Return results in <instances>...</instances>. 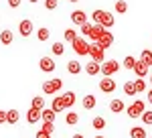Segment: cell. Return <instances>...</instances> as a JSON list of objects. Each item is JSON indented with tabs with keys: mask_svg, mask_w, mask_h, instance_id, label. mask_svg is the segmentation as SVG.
<instances>
[{
	"mask_svg": "<svg viewBox=\"0 0 152 138\" xmlns=\"http://www.w3.org/2000/svg\"><path fill=\"white\" fill-rule=\"evenodd\" d=\"M61 87H63V81L55 77V79H49L43 83V93L45 95H55L57 92H61Z\"/></svg>",
	"mask_w": 152,
	"mask_h": 138,
	"instance_id": "obj_1",
	"label": "cell"
},
{
	"mask_svg": "<svg viewBox=\"0 0 152 138\" xmlns=\"http://www.w3.org/2000/svg\"><path fill=\"white\" fill-rule=\"evenodd\" d=\"M144 112H146V104L142 102V100H136L132 106H128V108H126V114H128L130 118H142V114H144Z\"/></svg>",
	"mask_w": 152,
	"mask_h": 138,
	"instance_id": "obj_2",
	"label": "cell"
},
{
	"mask_svg": "<svg viewBox=\"0 0 152 138\" xmlns=\"http://www.w3.org/2000/svg\"><path fill=\"white\" fill-rule=\"evenodd\" d=\"M71 45H73V51H75L77 55H81V57H87V55H89V45H87V41H85V39L77 37Z\"/></svg>",
	"mask_w": 152,
	"mask_h": 138,
	"instance_id": "obj_3",
	"label": "cell"
},
{
	"mask_svg": "<svg viewBox=\"0 0 152 138\" xmlns=\"http://www.w3.org/2000/svg\"><path fill=\"white\" fill-rule=\"evenodd\" d=\"M120 71V63L114 61V59H110V61H104V65H102V73H104V77H112L114 73Z\"/></svg>",
	"mask_w": 152,
	"mask_h": 138,
	"instance_id": "obj_4",
	"label": "cell"
},
{
	"mask_svg": "<svg viewBox=\"0 0 152 138\" xmlns=\"http://www.w3.org/2000/svg\"><path fill=\"white\" fill-rule=\"evenodd\" d=\"M104 49L97 45V43H91L89 45V57H91V61H95V63H102L104 61Z\"/></svg>",
	"mask_w": 152,
	"mask_h": 138,
	"instance_id": "obj_5",
	"label": "cell"
},
{
	"mask_svg": "<svg viewBox=\"0 0 152 138\" xmlns=\"http://www.w3.org/2000/svg\"><path fill=\"white\" fill-rule=\"evenodd\" d=\"M39 67H41V71H45V73H53L57 65H55V59L41 57V59H39Z\"/></svg>",
	"mask_w": 152,
	"mask_h": 138,
	"instance_id": "obj_6",
	"label": "cell"
},
{
	"mask_svg": "<svg viewBox=\"0 0 152 138\" xmlns=\"http://www.w3.org/2000/svg\"><path fill=\"white\" fill-rule=\"evenodd\" d=\"M18 33H20V37H31V34L35 33V26H33V23H31L28 18H24V21H20V24H18Z\"/></svg>",
	"mask_w": 152,
	"mask_h": 138,
	"instance_id": "obj_7",
	"label": "cell"
},
{
	"mask_svg": "<svg viewBox=\"0 0 152 138\" xmlns=\"http://www.w3.org/2000/svg\"><path fill=\"white\" fill-rule=\"evenodd\" d=\"M116 81L112 79V77H104V79L99 81V90L104 93H112V92H116Z\"/></svg>",
	"mask_w": 152,
	"mask_h": 138,
	"instance_id": "obj_8",
	"label": "cell"
},
{
	"mask_svg": "<svg viewBox=\"0 0 152 138\" xmlns=\"http://www.w3.org/2000/svg\"><path fill=\"white\" fill-rule=\"evenodd\" d=\"M97 45L102 47V49H110V47L114 45V34L110 33V31H104V34H102V39H99V41H97Z\"/></svg>",
	"mask_w": 152,
	"mask_h": 138,
	"instance_id": "obj_9",
	"label": "cell"
},
{
	"mask_svg": "<svg viewBox=\"0 0 152 138\" xmlns=\"http://www.w3.org/2000/svg\"><path fill=\"white\" fill-rule=\"evenodd\" d=\"M148 71H150V67L146 65V63H142L140 59L136 61V67H134V73H136V77L138 79H144L146 75H148Z\"/></svg>",
	"mask_w": 152,
	"mask_h": 138,
	"instance_id": "obj_10",
	"label": "cell"
},
{
	"mask_svg": "<svg viewBox=\"0 0 152 138\" xmlns=\"http://www.w3.org/2000/svg\"><path fill=\"white\" fill-rule=\"evenodd\" d=\"M61 100H63V106H65V110H67V108H73L77 95H75V92H65L63 95H61Z\"/></svg>",
	"mask_w": 152,
	"mask_h": 138,
	"instance_id": "obj_11",
	"label": "cell"
},
{
	"mask_svg": "<svg viewBox=\"0 0 152 138\" xmlns=\"http://www.w3.org/2000/svg\"><path fill=\"white\" fill-rule=\"evenodd\" d=\"M71 21L81 26V24L87 23V16H85V12H83V10H73V12H71Z\"/></svg>",
	"mask_w": 152,
	"mask_h": 138,
	"instance_id": "obj_12",
	"label": "cell"
},
{
	"mask_svg": "<svg viewBox=\"0 0 152 138\" xmlns=\"http://www.w3.org/2000/svg\"><path fill=\"white\" fill-rule=\"evenodd\" d=\"M114 23H116V21H114V14L104 10V16H102V23H99V24H102L105 31H107V29H112V26H114Z\"/></svg>",
	"mask_w": 152,
	"mask_h": 138,
	"instance_id": "obj_13",
	"label": "cell"
},
{
	"mask_svg": "<svg viewBox=\"0 0 152 138\" xmlns=\"http://www.w3.org/2000/svg\"><path fill=\"white\" fill-rule=\"evenodd\" d=\"M67 71H69L71 75H79V73L83 71V65L79 63V61H75V59H73V61L67 63Z\"/></svg>",
	"mask_w": 152,
	"mask_h": 138,
	"instance_id": "obj_14",
	"label": "cell"
},
{
	"mask_svg": "<svg viewBox=\"0 0 152 138\" xmlns=\"http://www.w3.org/2000/svg\"><path fill=\"white\" fill-rule=\"evenodd\" d=\"M85 71H87V75H99V73H102V65L95 63V61H89V63L85 65Z\"/></svg>",
	"mask_w": 152,
	"mask_h": 138,
	"instance_id": "obj_15",
	"label": "cell"
},
{
	"mask_svg": "<svg viewBox=\"0 0 152 138\" xmlns=\"http://www.w3.org/2000/svg\"><path fill=\"white\" fill-rule=\"evenodd\" d=\"M104 26H102V24H94V29H91V34H89V39H91V41H94V43H97V41H99V39H102V34H104Z\"/></svg>",
	"mask_w": 152,
	"mask_h": 138,
	"instance_id": "obj_16",
	"label": "cell"
},
{
	"mask_svg": "<svg viewBox=\"0 0 152 138\" xmlns=\"http://www.w3.org/2000/svg\"><path fill=\"white\" fill-rule=\"evenodd\" d=\"M110 110H112L114 114H120V112L126 110V104L122 102V100H112V102H110Z\"/></svg>",
	"mask_w": 152,
	"mask_h": 138,
	"instance_id": "obj_17",
	"label": "cell"
},
{
	"mask_svg": "<svg viewBox=\"0 0 152 138\" xmlns=\"http://www.w3.org/2000/svg\"><path fill=\"white\" fill-rule=\"evenodd\" d=\"M39 120H41V112L35 110V108H31V110L26 112V122H28V124H37Z\"/></svg>",
	"mask_w": 152,
	"mask_h": 138,
	"instance_id": "obj_18",
	"label": "cell"
},
{
	"mask_svg": "<svg viewBox=\"0 0 152 138\" xmlns=\"http://www.w3.org/2000/svg\"><path fill=\"white\" fill-rule=\"evenodd\" d=\"M95 104H97V102H95V95H91V93H87V95L81 100V106L85 108V110H94Z\"/></svg>",
	"mask_w": 152,
	"mask_h": 138,
	"instance_id": "obj_19",
	"label": "cell"
},
{
	"mask_svg": "<svg viewBox=\"0 0 152 138\" xmlns=\"http://www.w3.org/2000/svg\"><path fill=\"white\" fill-rule=\"evenodd\" d=\"M51 110H53L55 114H59V112H63V110H65V106H63V100H61V95H59V98H53V102H51Z\"/></svg>",
	"mask_w": 152,
	"mask_h": 138,
	"instance_id": "obj_20",
	"label": "cell"
},
{
	"mask_svg": "<svg viewBox=\"0 0 152 138\" xmlns=\"http://www.w3.org/2000/svg\"><path fill=\"white\" fill-rule=\"evenodd\" d=\"M18 120H20L18 110H8V112H6V124H16Z\"/></svg>",
	"mask_w": 152,
	"mask_h": 138,
	"instance_id": "obj_21",
	"label": "cell"
},
{
	"mask_svg": "<svg viewBox=\"0 0 152 138\" xmlns=\"http://www.w3.org/2000/svg\"><path fill=\"white\" fill-rule=\"evenodd\" d=\"M130 138H146V130H144L142 126L130 128Z\"/></svg>",
	"mask_w": 152,
	"mask_h": 138,
	"instance_id": "obj_22",
	"label": "cell"
},
{
	"mask_svg": "<svg viewBox=\"0 0 152 138\" xmlns=\"http://www.w3.org/2000/svg\"><path fill=\"white\" fill-rule=\"evenodd\" d=\"M140 61H142V63H146L148 67L152 65V51H150V49H142V53H140Z\"/></svg>",
	"mask_w": 152,
	"mask_h": 138,
	"instance_id": "obj_23",
	"label": "cell"
},
{
	"mask_svg": "<svg viewBox=\"0 0 152 138\" xmlns=\"http://www.w3.org/2000/svg\"><path fill=\"white\" fill-rule=\"evenodd\" d=\"M31 108H35V110H39V112H43V110H45V100H43L41 95L33 98V102H31Z\"/></svg>",
	"mask_w": 152,
	"mask_h": 138,
	"instance_id": "obj_24",
	"label": "cell"
},
{
	"mask_svg": "<svg viewBox=\"0 0 152 138\" xmlns=\"http://www.w3.org/2000/svg\"><path fill=\"white\" fill-rule=\"evenodd\" d=\"M55 116H57V114H55L51 108H45V110L41 112V118H43L45 122H55Z\"/></svg>",
	"mask_w": 152,
	"mask_h": 138,
	"instance_id": "obj_25",
	"label": "cell"
},
{
	"mask_svg": "<svg viewBox=\"0 0 152 138\" xmlns=\"http://www.w3.org/2000/svg\"><path fill=\"white\" fill-rule=\"evenodd\" d=\"M12 39H14V37H12V33L8 31V29L0 33V43H2V45H10V43H12Z\"/></svg>",
	"mask_w": 152,
	"mask_h": 138,
	"instance_id": "obj_26",
	"label": "cell"
},
{
	"mask_svg": "<svg viewBox=\"0 0 152 138\" xmlns=\"http://www.w3.org/2000/svg\"><path fill=\"white\" fill-rule=\"evenodd\" d=\"M91 126H94L95 130H104L105 128V120L102 118V116H95L94 120H91Z\"/></svg>",
	"mask_w": 152,
	"mask_h": 138,
	"instance_id": "obj_27",
	"label": "cell"
},
{
	"mask_svg": "<svg viewBox=\"0 0 152 138\" xmlns=\"http://www.w3.org/2000/svg\"><path fill=\"white\" fill-rule=\"evenodd\" d=\"M65 122H67V124H69V126H75V124H77V122H79V116L75 114V112H69V114L65 116Z\"/></svg>",
	"mask_w": 152,
	"mask_h": 138,
	"instance_id": "obj_28",
	"label": "cell"
},
{
	"mask_svg": "<svg viewBox=\"0 0 152 138\" xmlns=\"http://www.w3.org/2000/svg\"><path fill=\"white\" fill-rule=\"evenodd\" d=\"M37 37H39V41L43 43V41H49L51 33H49V29H45V26H43V29H39V31H37Z\"/></svg>",
	"mask_w": 152,
	"mask_h": 138,
	"instance_id": "obj_29",
	"label": "cell"
},
{
	"mask_svg": "<svg viewBox=\"0 0 152 138\" xmlns=\"http://www.w3.org/2000/svg\"><path fill=\"white\" fill-rule=\"evenodd\" d=\"M124 93H126V95H136L134 81H126V83H124Z\"/></svg>",
	"mask_w": 152,
	"mask_h": 138,
	"instance_id": "obj_30",
	"label": "cell"
},
{
	"mask_svg": "<svg viewBox=\"0 0 152 138\" xmlns=\"http://www.w3.org/2000/svg\"><path fill=\"white\" fill-rule=\"evenodd\" d=\"M63 37H65V41H67V43H73V41L77 39V31H73V29H67V31L63 33Z\"/></svg>",
	"mask_w": 152,
	"mask_h": 138,
	"instance_id": "obj_31",
	"label": "cell"
},
{
	"mask_svg": "<svg viewBox=\"0 0 152 138\" xmlns=\"http://www.w3.org/2000/svg\"><path fill=\"white\" fill-rule=\"evenodd\" d=\"M136 61H138L136 57H132V55H128V57L124 59V67H126V69H132V71H134V67H136Z\"/></svg>",
	"mask_w": 152,
	"mask_h": 138,
	"instance_id": "obj_32",
	"label": "cell"
},
{
	"mask_svg": "<svg viewBox=\"0 0 152 138\" xmlns=\"http://www.w3.org/2000/svg\"><path fill=\"white\" fill-rule=\"evenodd\" d=\"M134 87H136V93H144L146 92V79H136Z\"/></svg>",
	"mask_w": 152,
	"mask_h": 138,
	"instance_id": "obj_33",
	"label": "cell"
},
{
	"mask_svg": "<svg viewBox=\"0 0 152 138\" xmlns=\"http://www.w3.org/2000/svg\"><path fill=\"white\" fill-rule=\"evenodd\" d=\"M114 8H116V12H120V14H124V12L128 10V4H126V0H118L116 4H114Z\"/></svg>",
	"mask_w": 152,
	"mask_h": 138,
	"instance_id": "obj_34",
	"label": "cell"
},
{
	"mask_svg": "<svg viewBox=\"0 0 152 138\" xmlns=\"http://www.w3.org/2000/svg\"><path fill=\"white\" fill-rule=\"evenodd\" d=\"M51 51H53V55H63L65 53V47H63V43H53V47H51Z\"/></svg>",
	"mask_w": 152,
	"mask_h": 138,
	"instance_id": "obj_35",
	"label": "cell"
},
{
	"mask_svg": "<svg viewBox=\"0 0 152 138\" xmlns=\"http://www.w3.org/2000/svg\"><path fill=\"white\" fill-rule=\"evenodd\" d=\"M142 122H144L146 126H152V110H146V112L142 114Z\"/></svg>",
	"mask_w": 152,
	"mask_h": 138,
	"instance_id": "obj_36",
	"label": "cell"
},
{
	"mask_svg": "<svg viewBox=\"0 0 152 138\" xmlns=\"http://www.w3.org/2000/svg\"><path fill=\"white\" fill-rule=\"evenodd\" d=\"M53 130H55V122H43V132L53 134Z\"/></svg>",
	"mask_w": 152,
	"mask_h": 138,
	"instance_id": "obj_37",
	"label": "cell"
},
{
	"mask_svg": "<svg viewBox=\"0 0 152 138\" xmlns=\"http://www.w3.org/2000/svg\"><path fill=\"white\" fill-rule=\"evenodd\" d=\"M91 29H94V24H89V23L81 24V33L85 34V37H89V34H91Z\"/></svg>",
	"mask_w": 152,
	"mask_h": 138,
	"instance_id": "obj_38",
	"label": "cell"
},
{
	"mask_svg": "<svg viewBox=\"0 0 152 138\" xmlns=\"http://www.w3.org/2000/svg\"><path fill=\"white\" fill-rule=\"evenodd\" d=\"M91 16H94L95 24H99V23H102V16H104V10H94V14H91Z\"/></svg>",
	"mask_w": 152,
	"mask_h": 138,
	"instance_id": "obj_39",
	"label": "cell"
},
{
	"mask_svg": "<svg viewBox=\"0 0 152 138\" xmlns=\"http://www.w3.org/2000/svg\"><path fill=\"white\" fill-rule=\"evenodd\" d=\"M45 8L47 10H55L57 8V0H45Z\"/></svg>",
	"mask_w": 152,
	"mask_h": 138,
	"instance_id": "obj_40",
	"label": "cell"
},
{
	"mask_svg": "<svg viewBox=\"0 0 152 138\" xmlns=\"http://www.w3.org/2000/svg\"><path fill=\"white\" fill-rule=\"evenodd\" d=\"M20 2H23V0H8V6H12V8H18V6H20Z\"/></svg>",
	"mask_w": 152,
	"mask_h": 138,
	"instance_id": "obj_41",
	"label": "cell"
},
{
	"mask_svg": "<svg viewBox=\"0 0 152 138\" xmlns=\"http://www.w3.org/2000/svg\"><path fill=\"white\" fill-rule=\"evenodd\" d=\"M35 138H51V134H47V132H43V130H39Z\"/></svg>",
	"mask_w": 152,
	"mask_h": 138,
	"instance_id": "obj_42",
	"label": "cell"
},
{
	"mask_svg": "<svg viewBox=\"0 0 152 138\" xmlns=\"http://www.w3.org/2000/svg\"><path fill=\"white\" fill-rule=\"evenodd\" d=\"M0 124H6V112L0 110Z\"/></svg>",
	"mask_w": 152,
	"mask_h": 138,
	"instance_id": "obj_43",
	"label": "cell"
},
{
	"mask_svg": "<svg viewBox=\"0 0 152 138\" xmlns=\"http://www.w3.org/2000/svg\"><path fill=\"white\" fill-rule=\"evenodd\" d=\"M146 98H148V104H150V106H152V87H150V90H148V92H146Z\"/></svg>",
	"mask_w": 152,
	"mask_h": 138,
	"instance_id": "obj_44",
	"label": "cell"
},
{
	"mask_svg": "<svg viewBox=\"0 0 152 138\" xmlns=\"http://www.w3.org/2000/svg\"><path fill=\"white\" fill-rule=\"evenodd\" d=\"M73 138H83V136H81V134H75V136H73Z\"/></svg>",
	"mask_w": 152,
	"mask_h": 138,
	"instance_id": "obj_45",
	"label": "cell"
},
{
	"mask_svg": "<svg viewBox=\"0 0 152 138\" xmlns=\"http://www.w3.org/2000/svg\"><path fill=\"white\" fill-rule=\"evenodd\" d=\"M28 2H33V4H35V2H39V0H28Z\"/></svg>",
	"mask_w": 152,
	"mask_h": 138,
	"instance_id": "obj_46",
	"label": "cell"
},
{
	"mask_svg": "<svg viewBox=\"0 0 152 138\" xmlns=\"http://www.w3.org/2000/svg\"><path fill=\"white\" fill-rule=\"evenodd\" d=\"M69 2H79V0H69Z\"/></svg>",
	"mask_w": 152,
	"mask_h": 138,
	"instance_id": "obj_47",
	"label": "cell"
},
{
	"mask_svg": "<svg viewBox=\"0 0 152 138\" xmlns=\"http://www.w3.org/2000/svg\"><path fill=\"white\" fill-rule=\"evenodd\" d=\"M95 138H105V136H95Z\"/></svg>",
	"mask_w": 152,
	"mask_h": 138,
	"instance_id": "obj_48",
	"label": "cell"
},
{
	"mask_svg": "<svg viewBox=\"0 0 152 138\" xmlns=\"http://www.w3.org/2000/svg\"><path fill=\"white\" fill-rule=\"evenodd\" d=\"M150 85H152V77H150Z\"/></svg>",
	"mask_w": 152,
	"mask_h": 138,
	"instance_id": "obj_49",
	"label": "cell"
}]
</instances>
